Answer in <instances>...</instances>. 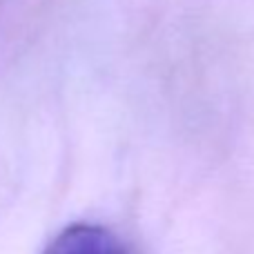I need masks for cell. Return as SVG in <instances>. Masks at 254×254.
<instances>
[{
	"instance_id": "cell-1",
	"label": "cell",
	"mask_w": 254,
	"mask_h": 254,
	"mask_svg": "<svg viewBox=\"0 0 254 254\" xmlns=\"http://www.w3.org/2000/svg\"><path fill=\"white\" fill-rule=\"evenodd\" d=\"M45 254H129L114 232L101 225L76 223L63 230Z\"/></svg>"
}]
</instances>
